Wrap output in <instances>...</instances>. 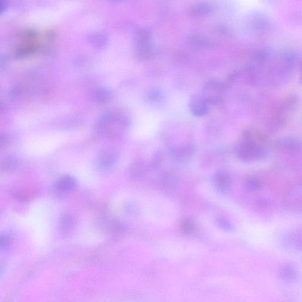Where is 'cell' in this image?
Returning a JSON list of instances; mask_svg holds the SVG:
<instances>
[{
    "instance_id": "6da1fadb",
    "label": "cell",
    "mask_w": 302,
    "mask_h": 302,
    "mask_svg": "<svg viewBox=\"0 0 302 302\" xmlns=\"http://www.w3.org/2000/svg\"><path fill=\"white\" fill-rule=\"evenodd\" d=\"M251 130H246L242 135V141L236 145L235 151L240 160L246 162L262 160L268 155V150L263 144L266 139L264 136L258 135Z\"/></svg>"
},
{
    "instance_id": "7a4b0ae2",
    "label": "cell",
    "mask_w": 302,
    "mask_h": 302,
    "mask_svg": "<svg viewBox=\"0 0 302 302\" xmlns=\"http://www.w3.org/2000/svg\"><path fill=\"white\" fill-rule=\"evenodd\" d=\"M129 126L128 119L124 115L117 112L103 114L96 125L99 134L106 138H113L122 134Z\"/></svg>"
},
{
    "instance_id": "3957f363",
    "label": "cell",
    "mask_w": 302,
    "mask_h": 302,
    "mask_svg": "<svg viewBox=\"0 0 302 302\" xmlns=\"http://www.w3.org/2000/svg\"><path fill=\"white\" fill-rule=\"evenodd\" d=\"M224 85L217 80H210L205 84L202 95L210 105H217L222 101Z\"/></svg>"
},
{
    "instance_id": "277c9868",
    "label": "cell",
    "mask_w": 302,
    "mask_h": 302,
    "mask_svg": "<svg viewBox=\"0 0 302 302\" xmlns=\"http://www.w3.org/2000/svg\"><path fill=\"white\" fill-rule=\"evenodd\" d=\"M216 9V6L212 2H199L189 7L186 11V14L189 18L198 19L209 17L214 13Z\"/></svg>"
},
{
    "instance_id": "5b68a950",
    "label": "cell",
    "mask_w": 302,
    "mask_h": 302,
    "mask_svg": "<svg viewBox=\"0 0 302 302\" xmlns=\"http://www.w3.org/2000/svg\"><path fill=\"white\" fill-rule=\"evenodd\" d=\"M210 105L202 94H194L189 101V110L193 115L201 117L205 116L210 111Z\"/></svg>"
},
{
    "instance_id": "8992f818",
    "label": "cell",
    "mask_w": 302,
    "mask_h": 302,
    "mask_svg": "<svg viewBox=\"0 0 302 302\" xmlns=\"http://www.w3.org/2000/svg\"><path fill=\"white\" fill-rule=\"evenodd\" d=\"M277 148L283 152L291 154H297L301 150V142L292 137H285L276 142Z\"/></svg>"
},
{
    "instance_id": "52a82bcc",
    "label": "cell",
    "mask_w": 302,
    "mask_h": 302,
    "mask_svg": "<svg viewBox=\"0 0 302 302\" xmlns=\"http://www.w3.org/2000/svg\"><path fill=\"white\" fill-rule=\"evenodd\" d=\"M118 160L116 152L110 149H105L99 153L97 163L98 166L104 170L110 169L113 167Z\"/></svg>"
},
{
    "instance_id": "ba28073f",
    "label": "cell",
    "mask_w": 302,
    "mask_h": 302,
    "mask_svg": "<svg viewBox=\"0 0 302 302\" xmlns=\"http://www.w3.org/2000/svg\"><path fill=\"white\" fill-rule=\"evenodd\" d=\"M77 181L74 177L70 175L61 176L58 179L55 184V188L61 193H70L76 189Z\"/></svg>"
},
{
    "instance_id": "9c48e42d",
    "label": "cell",
    "mask_w": 302,
    "mask_h": 302,
    "mask_svg": "<svg viewBox=\"0 0 302 302\" xmlns=\"http://www.w3.org/2000/svg\"><path fill=\"white\" fill-rule=\"evenodd\" d=\"M213 182L217 190L222 193L228 192L232 185L231 179L224 171H218L214 174Z\"/></svg>"
},
{
    "instance_id": "30bf717a",
    "label": "cell",
    "mask_w": 302,
    "mask_h": 302,
    "mask_svg": "<svg viewBox=\"0 0 302 302\" xmlns=\"http://www.w3.org/2000/svg\"><path fill=\"white\" fill-rule=\"evenodd\" d=\"M248 23L252 30L257 32H263L269 26L268 18L261 13H255L250 15Z\"/></svg>"
},
{
    "instance_id": "8fae6325",
    "label": "cell",
    "mask_w": 302,
    "mask_h": 302,
    "mask_svg": "<svg viewBox=\"0 0 302 302\" xmlns=\"http://www.w3.org/2000/svg\"><path fill=\"white\" fill-rule=\"evenodd\" d=\"M76 226L75 218L70 213L62 214L59 220V230L64 236L69 234Z\"/></svg>"
},
{
    "instance_id": "7c38bea8",
    "label": "cell",
    "mask_w": 302,
    "mask_h": 302,
    "mask_svg": "<svg viewBox=\"0 0 302 302\" xmlns=\"http://www.w3.org/2000/svg\"><path fill=\"white\" fill-rule=\"evenodd\" d=\"M88 42L95 48L102 50L107 46L109 42L108 34L103 32H95L88 34Z\"/></svg>"
},
{
    "instance_id": "4fadbf2b",
    "label": "cell",
    "mask_w": 302,
    "mask_h": 302,
    "mask_svg": "<svg viewBox=\"0 0 302 302\" xmlns=\"http://www.w3.org/2000/svg\"><path fill=\"white\" fill-rule=\"evenodd\" d=\"M20 161L17 157L8 156L0 160V171L5 173H12L19 167Z\"/></svg>"
},
{
    "instance_id": "5bb4252c",
    "label": "cell",
    "mask_w": 302,
    "mask_h": 302,
    "mask_svg": "<svg viewBox=\"0 0 302 302\" xmlns=\"http://www.w3.org/2000/svg\"><path fill=\"white\" fill-rule=\"evenodd\" d=\"M151 34L147 29H141L137 31L135 34V47L148 46L151 44Z\"/></svg>"
},
{
    "instance_id": "9a60e30c",
    "label": "cell",
    "mask_w": 302,
    "mask_h": 302,
    "mask_svg": "<svg viewBox=\"0 0 302 302\" xmlns=\"http://www.w3.org/2000/svg\"><path fill=\"white\" fill-rule=\"evenodd\" d=\"M93 99L98 104H106L110 101L112 97L111 90L106 88H96L92 93Z\"/></svg>"
},
{
    "instance_id": "2e32d148",
    "label": "cell",
    "mask_w": 302,
    "mask_h": 302,
    "mask_svg": "<svg viewBox=\"0 0 302 302\" xmlns=\"http://www.w3.org/2000/svg\"><path fill=\"white\" fill-rule=\"evenodd\" d=\"M188 42L191 46L197 48H207L211 46V40L200 34H192L188 37Z\"/></svg>"
},
{
    "instance_id": "e0dca14e",
    "label": "cell",
    "mask_w": 302,
    "mask_h": 302,
    "mask_svg": "<svg viewBox=\"0 0 302 302\" xmlns=\"http://www.w3.org/2000/svg\"><path fill=\"white\" fill-rule=\"evenodd\" d=\"M154 54V48L152 44L141 47H135V57L140 61H148Z\"/></svg>"
},
{
    "instance_id": "ac0fdd59",
    "label": "cell",
    "mask_w": 302,
    "mask_h": 302,
    "mask_svg": "<svg viewBox=\"0 0 302 302\" xmlns=\"http://www.w3.org/2000/svg\"><path fill=\"white\" fill-rule=\"evenodd\" d=\"M164 95L163 92L159 89H151L146 92L145 99L149 104H158L164 100Z\"/></svg>"
},
{
    "instance_id": "d6986e66",
    "label": "cell",
    "mask_w": 302,
    "mask_h": 302,
    "mask_svg": "<svg viewBox=\"0 0 302 302\" xmlns=\"http://www.w3.org/2000/svg\"><path fill=\"white\" fill-rule=\"evenodd\" d=\"M297 273L294 267L287 266L284 267L281 272V277L287 282L293 281L297 278Z\"/></svg>"
},
{
    "instance_id": "ffe728a7",
    "label": "cell",
    "mask_w": 302,
    "mask_h": 302,
    "mask_svg": "<svg viewBox=\"0 0 302 302\" xmlns=\"http://www.w3.org/2000/svg\"><path fill=\"white\" fill-rule=\"evenodd\" d=\"M245 186L249 191H257L261 188L260 183L256 178L254 177H248L245 181Z\"/></svg>"
},
{
    "instance_id": "44dd1931",
    "label": "cell",
    "mask_w": 302,
    "mask_h": 302,
    "mask_svg": "<svg viewBox=\"0 0 302 302\" xmlns=\"http://www.w3.org/2000/svg\"><path fill=\"white\" fill-rule=\"evenodd\" d=\"M12 241L10 237L5 234H0V250H5L10 248Z\"/></svg>"
},
{
    "instance_id": "7402d4cb",
    "label": "cell",
    "mask_w": 302,
    "mask_h": 302,
    "mask_svg": "<svg viewBox=\"0 0 302 302\" xmlns=\"http://www.w3.org/2000/svg\"><path fill=\"white\" fill-rule=\"evenodd\" d=\"M195 229V224L191 220H186L182 224L181 230L185 234H191V233H194Z\"/></svg>"
},
{
    "instance_id": "603a6c76",
    "label": "cell",
    "mask_w": 302,
    "mask_h": 302,
    "mask_svg": "<svg viewBox=\"0 0 302 302\" xmlns=\"http://www.w3.org/2000/svg\"><path fill=\"white\" fill-rule=\"evenodd\" d=\"M217 224L221 229H222L226 231H232L233 230V226L230 223L229 221L227 220L224 217H220L217 219Z\"/></svg>"
},
{
    "instance_id": "cb8c5ba5",
    "label": "cell",
    "mask_w": 302,
    "mask_h": 302,
    "mask_svg": "<svg viewBox=\"0 0 302 302\" xmlns=\"http://www.w3.org/2000/svg\"><path fill=\"white\" fill-rule=\"evenodd\" d=\"M22 93V88L19 85H14L10 90V96L12 98H18Z\"/></svg>"
},
{
    "instance_id": "d4e9b609",
    "label": "cell",
    "mask_w": 302,
    "mask_h": 302,
    "mask_svg": "<svg viewBox=\"0 0 302 302\" xmlns=\"http://www.w3.org/2000/svg\"><path fill=\"white\" fill-rule=\"evenodd\" d=\"M10 142V136L4 133H0V147L7 145Z\"/></svg>"
},
{
    "instance_id": "484cf974",
    "label": "cell",
    "mask_w": 302,
    "mask_h": 302,
    "mask_svg": "<svg viewBox=\"0 0 302 302\" xmlns=\"http://www.w3.org/2000/svg\"><path fill=\"white\" fill-rule=\"evenodd\" d=\"M5 6V0H0V14H1L4 11Z\"/></svg>"
},
{
    "instance_id": "4316f807",
    "label": "cell",
    "mask_w": 302,
    "mask_h": 302,
    "mask_svg": "<svg viewBox=\"0 0 302 302\" xmlns=\"http://www.w3.org/2000/svg\"><path fill=\"white\" fill-rule=\"evenodd\" d=\"M4 105L1 101H0V113L4 110Z\"/></svg>"
},
{
    "instance_id": "83f0119b",
    "label": "cell",
    "mask_w": 302,
    "mask_h": 302,
    "mask_svg": "<svg viewBox=\"0 0 302 302\" xmlns=\"http://www.w3.org/2000/svg\"><path fill=\"white\" fill-rule=\"evenodd\" d=\"M109 1H110L112 2H118V1H121V0H109Z\"/></svg>"
}]
</instances>
